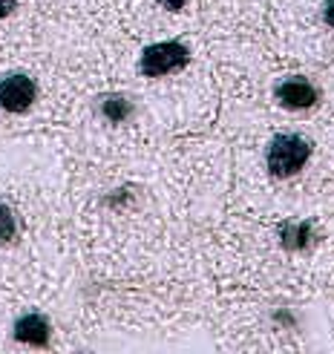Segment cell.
<instances>
[{
    "instance_id": "cell-1",
    "label": "cell",
    "mask_w": 334,
    "mask_h": 354,
    "mask_svg": "<svg viewBox=\"0 0 334 354\" xmlns=\"http://www.w3.org/2000/svg\"><path fill=\"white\" fill-rule=\"evenodd\" d=\"M314 145L300 136V133H279L271 138L268 153H266V165L274 179H291L311 162Z\"/></svg>"
},
{
    "instance_id": "cell-2",
    "label": "cell",
    "mask_w": 334,
    "mask_h": 354,
    "mask_svg": "<svg viewBox=\"0 0 334 354\" xmlns=\"http://www.w3.org/2000/svg\"><path fill=\"white\" fill-rule=\"evenodd\" d=\"M187 61H190V49L182 41H159L145 46L142 58H138V73L145 78H162L185 69Z\"/></svg>"
},
{
    "instance_id": "cell-3",
    "label": "cell",
    "mask_w": 334,
    "mask_h": 354,
    "mask_svg": "<svg viewBox=\"0 0 334 354\" xmlns=\"http://www.w3.org/2000/svg\"><path fill=\"white\" fill-rule=\"evenodd\" d=\"M38 98V84L26 73H9L0 78V107L6 113H26Z\"/></svg>"
},
{
    "instance_id": "cell-4",
    "label": "cell",
    "mask_w": 334,
    "mask_h": 354,
    "mask_svg": "<svg viewBox=\"0 0 334 354\" xmlns=\"http://www.w3.org/2000/svg\"><path fill=\"white\" fill-rule=\"evenodd\" d=\"M274 98H277L279 107L300 113V110H311L314 104L320 101V90H317V86H314L308 78L291 75V78L279 81V84L274 86Z\"/></svg>"
},
{
    "instance_id": "cell-5",
    "label": "cell",
    "mask_w": 334,
    "mask_h": 354,
    "mask_svg": "<svg viewBox=\"0 0 334 354\" xmlns=\"http://www.w3.org/2000/svg\"><path fill=\"white\" fill-rule=\"evenodd\" d=\"M49 323L44 314H24L15 323V340L26 346H49Z\"/></svg>"
},
{
    "instance_id": "cell-6",
    "label": "cell",
    "mask_w": 334,
    "mask_h": 354,
    "mask_svg": "<svg viewBox=\"0 0 334 354\" xmlns=\"http://www.w3.org/2000/svg\"><path fill=\"white\" fill-rule=\"evenodd\" d=\"M311 239H314L311 222H283V227H279V245L286 251H306Z\"/></svg>"
},
{
    "instance_id": "cell-7",
    "label": "cell",
    "mask_w": 334,
    "mask_h": 354,
    "mask_svg": "<svg viewBox=\"0 0 334 354\" xmlns=\"http://www.w3.org/2000/svg\"><path fill=\"white\" fill-rule=\"evenodd\" d=\"M101 115L110 124H124L133 115V104L124 95H107L101 101Z\"/></svg>"
},
{
    "instance_id": "cell-8",
    "label": "cell",
    "mask_w": 334,
    "mask_h": 354,
    "mask_svg": "<svg viewBox=\"0 0 334 354\" xmlns=\"http://www.w3.org/2000/svg\"><path fill=\"white\" fill-rule=\"evenodd\" d=\"M15 236H17V219L12 207L0 202V242H12Z\"/></svg>"
},
{
    "instance_id": "cell-9",
    "label": "cell",
    "mask_w": 334,
    "mask_h": 354,
    "mask_svg": "<svg viewBox=\"0 0 334 354\" xmlns=\"http://www.w3.org/2000/svg\"><path fill=\"white\" fill-rule=\"evenodd\" d=\"M323 21L328 29H334V0H326L323 3Z\"/></svg>"
},
{
    "instance_id": "cell-10",
    "label": "cell",
    "mask_w": 334,
    "mask_h": 354,
    "mask_svg": "<svg viewBox=\"0 0 334 354\" xmlns=\"http://www.w3.org/2000/svg\"><path fill=\"white\" fill-rule=\"evenodd\" d=\"M15 9H17V0H0V21H3V17H9Z\"/></svg>"
},
{
    "instance_id": "cell-11",
    "label": "cell",
    "mask_w": 334,
    "mask_h": 354,
    "mask_svg": "<svg viewBox=\"0 0 334 354\" xmlns=\"http://www.w3.org/2000/svg\"><path fill=\"white\" fill-rule=\"evenodd\" d=\"M187 0H159V6H165L167 12H182Z\"/></svg>"
}]
</instances>
